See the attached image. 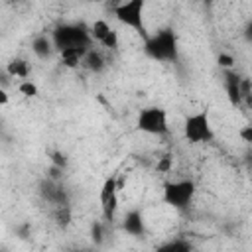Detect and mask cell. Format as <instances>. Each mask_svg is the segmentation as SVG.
Masks as SVG:
<instances>
[{
    "mask_svg": "<svg viewBox=\"0 0 252 252\" xmlns=\"http://www.w3.org/2000/svg\"><path fill=\"white\" fill-rule=\"evenodd\" d=\"M144 53L158 63L179 61V39L173 28H159L144 39Z\"/></svg>",
    "mask_w": 252,
    "mask_h": 252,
    "instance_id": "cell-1",
    "label": "cell"
},
{
    "mask_svg": "<svg viewBox=\"0 0 252 252\" xmlns=\"http://www.w3.org/2000/svg\"><path fill=\"white\" fill-rule=\"evenodd\" d=\"M112 16L118 24L138 33L142 41L150 35L146 28V0H122L112 6Z\"/></svg>",
    "mask_w": 252,
    "mask_h": 252,
    "instance_id": "cell-2",
    "label": "cell"
},
{
    "mask_svg": "<svg viewBox=\"0 0 252 252\" xmlns=\"http://www.w3.org/2000/svg\"><path fill=\"white\" fill-rule=\"evenodd\" d=\"M57 53L67 47H93L91 32L85 24H59L51 32Z\"/></svg>",
    "mask_w": 252,
    "mask_h": 252,
    "instance_id": "cell-3",
    "label": "cell"
},
{
    "mask_svg": "<svg viewBox=\"0 0 252 252\" xmlns=\"http://www.w3.org/2000/svg\"><path fill=\"white\" fill-rule=\"evenodd\" d=\"M183 138L185 142L197 146V144H209L215 140V130L211 124V116L207 110H197L185 116L183 120Z\"/></svg>",
    "mask_w": 252,
    "mask_h": 252,
    "instance_id": "cell-4",
    "label": "cell"
},
{
    "mask_svg": "<svg viewBox=\"0 0 252 252\" xmlns=\"http://www.w3.org/2000/svg\"><path fill=\"white\" fill-rule=\"evenodd\" d=\"M197 193V183L193 179H173L163 183L161 199L175 211H187Z\"/></svg>",
    "mask_w": 252,
    "mask_h": 252,
    "instance_id": "cell-5",
    "label": "cell"
},
{
    "mask_svg": "<svg viewBox=\"0 0 252 252\" xmlns=\"http://www.w3.org/2000/svg\"><path fill=\"white\" fill-rule=\"evenodd\" d=\"M136 128L150 136H165L169 134V120L167 110L163 106L152 104L144 106L136 116Z\"/></svg>",
    "mask_w": 252,
    "mask_h": 252,
    "instance_id": "cell-6",
    "label": "cell"
},
{
    "mask_svg": "<svg viewBox=\"0 0 252 252\" xmlns=\"http://www.w3.org/2000/svg\"><path fill=\"white\" fill-rule=\"evenodd\" d=\"M98 203H100V213L106 222H114L116 213H118V181L116 177H106L102 181V187L98 191Z\"/></svg>",
    "mask_w": 252,
    "mask_h": 252,
    "instance_id": "cell-7",
    "label": "cell"
},
{
    "mask_svg": "<svg viewBox=\"0 0 252 252\" xmlns=\"http://www.w3.org/2000/svg\"><path fill=\"white\" fill-rule=\"evenodd\" d=\"M240 81L242 77L232 71V69H224V93L228 102L234 108H242V93H240Z\"/></svg>",
    "mask_w": 252,
    "mask_h": 252,
    "instance_id": "cell-8",
    "label": "cell"
},
{
    "mask_svg": "<svg viewBox=\"0 0 252 252\" xmlns=\"http://www.w3.org/2000/svg\"><path fill=\"white\" fill-rule=\"evenodd\" d=\"M122 228L124 232H128L130 236H144L146 234V222H144V215L140 209H130L124 217H122Z\"/></svg>",
    "mask_w": 252,
    "mask_h": 252,
    "instance_id": "cell-9",
    "label": "cell"
},
{
    "mask_svg": "<svg viewBox=\"0 0 252 252\" xmlns=\"http://www.w3.org/2000/svg\"><path fill=\"white\" fill-rule=\"evenodd\" d=\"M32 51H33V55L39 57V59H49L51 53L57 51V49H55V43H53V39H51V33H49V35H45V33L35 35V37L32 39Z\"/></svg>",
    "mask_w": 252,
    "mask_h": 252,
    "instance_id": "cell-10",
    "label": "cell"
},
{
    "mask_svg": "<svg viewBox=\"0 0 252 252\" xmlns=\"http://www.w3.org/2000/svg\"><path fill=\"white\" fill-rule=\"evenodd\" d=\"M89 49L91 47H67V49H61L59 51V59H61V63L65 67L75 69V67H79L83 63V57L87 55Z\"/></svg>",
    "mask_w": 252,
    "mask_h": 252,
    "instance_id": "cell-11",
    "label": "cell"
},
{
    "mask_svg": "<svg viewBox=\"0 0 252 252\" xmlns=\"http://www.w3.org/2000/svg\"><path fill=\"white\" fill-rule=\"evenodd\" d=\"M85 69H89L91 73H100V71H104V67H106V61H104V57L100 55V51H96V49H89L87 51V55L83 57V63H81Z\"/></svg>",
    "mask_w": 252,
    "mask_h": 252,
    "instance_id": "cell-12",
    "label": "cell"
},
{
    "mask_svg": "<svg viewBox=\"0 0 252 252\" xmlns=\"http://www.w3.org/2000/svg\"><path fill=\"white\" fill-rule=\"evenodd\" d=\"M6 73L12 79H20V81L30 79V63L26 59H22V57H16L6 65Z\"/></svg>",
    "mask_w": 252,
    "mask_h": 252,
    "instance_id": "cell-13",
    "label": "cell"
},
{
    "mask_svg": "<svg viewBox=\"0 0 252 252\" xmlns=\"http://www.w3.org/2000/svg\"><path fill=\"white\" fill-rule=\"evenodd\" d=\"M89 32H91V37H93V41H96V43H102L104 41V37L112 32V26L104 20V18H98V20H94L91 26H89Z\"/></svg>",
    "mask_w": 252,
    "mask_h": 252,
    "instance_id": "cell-14",
    "label": "cell"
},
{
    "mask_svg": "<svg viewBox=\"0 0 252 252\" xmlns=\"http://www.w3.org/2000/svg\"><path fill=\"white\" fill-rule=\"evenodd\" d=\"M18 93L24 94V96H28V98H33V96L39 94V89H37V85L32 79H24V81L18 83Z\"/></svg>",
    "mask_w": 252,
    "mask_h": 252,
    "instance_id": "cell-15",
    "label": "cell"
},
{
    "mask_svg": "<svg viewBox=\"0 0 252 252\" xmlns=\"http://www.w3.org/2000/svg\"><path fill=\"white\" fill-rule=\"evenodd\" d=\"M159 250H165V252H187V250H191V244L187 240H171V242L159 246Z\"/></svg>",
    "mask_w": 252,
    "mask_h": 252,
    "instance_id": "cell-16",
    "label": "cell"
},
{
    "mask_svg": "<svg viewBox=\"0 0 252 252\" xmlns=\"http://www.w3.org/2000/svg\"><path fill=\"white\" fill-rule=\"evenodd\" d=\"M238 138L244 144H252V124H244L238 128Z\"/></svg>",
    "mask_w": 252,
    "mask_h": 252,
    "instance_id": "cell-17",
    "label": "cell"
},
{
    "mask_svg": "<svg viewBox=\"0 0 252 252\" xmlns=\"http://www.w3.org/2000/svg\"><path fill=\"white\" fill-rule=\"evenodd\" d=\"M171 165H173V158H171V156H163V158L158 161L156 167H158L159 173H167V171L171 169Z\"/></svg>",
    "mask_w": 252,
    "mask_h": 252,
    "instance_id": "cell-18",
    "label": "cell"
},
{
    "mask_svg": "<svg viewBox=\"0 0 252 252\" xmlns=\"http://www.w3.org/2000/svg\"><path fill=\"white\" fill-rule=\"evenodd\" d=\"M217 61H219V65H220L222 69H232V65H234V59H232V55H228V53H220Z\"/></svg>",
    "mask_w": 252,
    "mask_h": 252,
    "instance_id": "cell-19",
    "label": "cell"
},
{
    "mask_svg": "<svg viewBox=\"0 0 252 252\" xmlns=\"http://www.w3.org/2000/svg\"><path fill=\"white\" fill-rule=\"evenodd\" d=\"M51 163H53V165H59V167L65 169V165H67V158H65L61 152H53V154H51Z\"/></svg>",
    "mask_w": 252,
    "mask_h": 252,
    "instance_id": "cell-20",
    "label": "cell"
},
{
    "mask_svg": "<svg viewBox=\"0 0 252 252\" xmlns=\"http://www.w3.org/2000/svg\"><path fill=\"white\" fill-rule=\"evenodd\" d=\"M91 234H93V238H94L96 242H100V238H102V224H100V222H93Z\"/></svg>",
    "mask_w": 252,
    "mask_h": 252,
    "instance_id": "cell-21",
    "label": "cell"
},
{
    "mask_svg": "<svg viewBox=\"0 0 252 252\" xmlns=\"http://www.w3.org/2000/svg\"><path fill=\"white\" fill-rule=\"evenodd\" d=\"M242 35H244V39H246L248 43H252V20H248V24L244 26V32H242Z\"/></svg>",
    "mask_w": 252,
    "mask_h": 252,
    "instance_id": "cell-22",
    "label": "cell"
},
{
    "mask_svg": "<svg viewBox=\"0 0 252 252\" xmlns=\"http://www.w3.org/2000/svg\"><path fill=\"white\" fill-rule=\"evenodd\" d=\"M8 100H10V96H8V93L2 89V91H0V104H2V106H6V104H8Z\"/></svg>",
    "mask_w": 252,
    "mask_h": 252,
    "instance_id": "cell-23",
    "label": "cell"
}]
</instances>
